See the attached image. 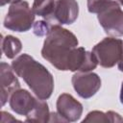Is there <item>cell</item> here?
Listing matches in <instances>:
<instances>
[{"instance_id":"8fae6325","label":"cell","mask_w":123,"mask_h":123,"mask_svg":"<svg viewBox=\"0 0 123 123\" xmlns=\"http://www.w3.org/2000/svg\"><path fill=\"white\" fill-rule=\"evenodd\" d=\"M50 120V112L48 105L45 101L39 99L37 102V105L33 111L26 116V122H35V123H45Z\"/></svg>"},{"instance_id":"3957f363","label":"cell","mask_w":123,"mask_h":123,"mask_svg":"<svg viewBox=\"0 0 123 123\" xmlns=\"http://www.w3.org/2000/svg\"><path fill=\"white\" fill-rule=\"evenodd\" d=\"M35 20V12L28 2L19 1L12 3L4 19V27L14 32H26L31 29Z\"/></svg>"},{"instance_id":"6da1fadb","label":"cell","mask_w":123,"mask_h":123,"mask_svg":"<svg viewBox=\"0 0 123 123\" xmlns=\"http://www.w3.org/2000/svg\"><path fill=\"white\" fill-rule=\"evenodd\" d=\"M78 43L73 33L59 24H51L41 49V55L57 69L66 71L69 70L70 61Z\"/></svg>"},{"instance_id":"ffe728a7","label":"cell","mask_w":123,"mask_h":123,"mask_svg":"<svg viewBox=\"0 0 123 123\" xmlns=\"http://www.w3.org/2000/svg\"><path fill=\"white\" fill-rule=\"evenodd\" d=\"M120 101H121V103L123 104V83H122L121 89H120Z\"/></svg>"},{"instance_id":"7a4b0ae2","label":"cell","mask_w":123,"mask_h":123,"mask_svg":"<svg viewBox=\"0 0 123 123\" xmlns=\"http://www.w3.org/2000/svg\"><path fill=\"white\" fill-rule=\"evenodd\" d=\"M12 67L38 99L46 100L51 96L54 89L53 76L33 57L22 54L12 62Z\"/></svg>"},{"instance_id":"30bf717a","label":"cell","mask_w":123,"mask_h":123,"mask_svg":"<svg viewBox=\"0 0 123 123\" xmlns=\"http://www.w3.org/2000/svg\"><path fill=\"white\" fill-rule=\"evenodd\" d=\"M37 100L28 90L18 88L10 97V106L17 114L27 116L37 105Z\"/></svg>"},{"instance_id":"44dd1931","label":"cell","mask_w":123,"mask_h":123,"mask_svg":"<svg viewBox=\"0 0 123 123\" xmlns=\"http://www.w3.org/2000/svg\"><path fill=\"white\" fill-rule=\"evenodd\" d=\"M117 1H118V3H120V4L123 6V0H117Z\"/></svg>"},{"instance_id":"5b68a950","label":"cell","mask_w":123,"mask_h":123,"mask_svg":"<svg viewBox=\"0 0 123 123\" xmlns=\"http://www.w3.org/2000/svg\"><path fill=\"white\" fill-rule=\"evenodd\" d=\"M105 33L111 37L123 36V11L116 1L111 0L97 15Z\"/></svg>"},{"instance_id":"8992f818","label":"cell","mask_w":123,"mask_h":123,"mask_svg":"<svg viewBox=\"0 0 123 123\" xmlns=\"http://www.w3.org/2000/svg\"><path fill=\"white\" fill-rule=\"evenodd\" d=\"M72 85L80 97L87 99L99 90L101 87V79L96 73L79 71L72 76Z\"/></svg>"},{"instance_id":"e0dca14e","label":"cell","mask_w":123,"mask_h":123,"mask_svg":"<svg viewBox=\"0 0 123 123\" xmlns=\"http://www.w3.org/2000/svg\"><path fill=\"white\" fill-rule=\"evenodd\" d=\"M1 123H6V122H14V121H17V122H20L19 120H17L16 118H14V117H12V114H10V113H8V112H6V111H1Z\"/></svg>"},{"instance_id":"4fadbf2b","label":"cell","mask_w":123,"mask_h":123,"mask_svg":"<svg viewBox=\"0 0 123 123\" xmlns=\"http://www.w3.org/2000/svg\"><path fill=\"white\" fill-rule=\"evenodd\" d=\"M2 50L8 59H13L22 49L21 41L13 37V36H6L5 37H2Z\"/></svg>"},{"instance_id":"2e32d148","label":"cell","mask_w":123,"mask_h":123,"mask_svg":"<svg viewBox=\"0 0 123 123\" xmlns=\"http://www.w3.org/2000/svg\"><path fill=\"white\" fill-rule=\"evenodd\" d=\"M51 24L47 20L45 21H37L34 24V34L41 37V36H47L49 30H50Z\"/></svg>"},{"instance_id":"9a60e30c","label":"cell","mask_w":123,"mask_h":123,"mask_svg":"<svg viewBox=\"0 0 123 123\" xmlns=\"http://www.w3.org/2000/svg\"><path fill=\"white\" fill-rule=\"evenodd\" d=\"M111 0H87V10L92 13H99Z\"/></svg>"},{"instance_id":"52a82bcc","label":"cell","mask_w":123,"mask_h":123,"mask_svg":"<svg viewBox=\"0 0 123 123\" xmlns=\"http://www.w3.org/2000/svg\"><path fill=\"white\" fill-rule=\"evenodd\" d=\"M79 6L76 0H57L52 14L46 18L54 24H72L78 17Z\"/></svg>"},{"instance_id":"9c48e42d","label":"cell","mask_w":123,"mask_h":123,"mask_svg":"<svg viewBox=\"0 0 123 123\" xmlns=\"http://www.w3.org/2000/svg\"><path fill=\"white\" fill-rule=\"evenodd\" d=\"M0 85L1 106H4L12 94L20 87V84L13 73L12 67L3 62L0 64Z\"/></svg>"},{"instance_id":"7c38bea8","label":"cell","mask_w":123,"mask_h":123,"mask_svg":"<svg viewBox=\"0 0 123 123\" xmlns=\"http://www.w3.org/2000/svg\"><path fill=\"white\" fill-rule=\"evenodd\" d=\"M83 122H123V118L116 112L109 111L107 112L99 111H93L87 113L86 117L83 120Z\"/></svg>"},{"instance_id":"ba28073f","label":"cell","mask_w":123,"mask_h":123,"mask_svg":"<svg viewBox=\"0 0 123 123\" xmlns=\"http://www.w3.org/2000/svg\"><path fill=\"white\" fill-rule=\"evenodd\" d=\"M57 112L65 122H75L83 113V106L72 95L62 93L57 100Z\"/></svg>"},{"instance_id":"5bb4252c","label":"cell","mask_w":123,"mask_h":123,"mask_svg":"<svg viewBox=\"0 0 123 123\" xmlns=\"http://www.w3.org/2000/svg\"><path fill=\"white\" fill-rule=\"evenodd\" d=\"M55 3V0H34L32 10L35 14L42 16L46 19L52 14Z\"/></svg>"},{"instance_id":"d6986e66","label":"cell","mask_w":123,"mask_h":123,"mask_svg":"<svg viewBox=\"0 0 123 123\" xmlns=\"http://www.w3.org/2000/svg\"><path fill=\"white\" fill-rule=\"evenodd\" d=\"M118 69L120 71H123V56H122L121 60L118 62Z\"/></svg>"},{"instance_id":"ac0fdd59","label":"cell","mask_w":123,"mask_h":123,"mask_svg":"<svg viewBox=\"0 0 123 123\" xmlns=\"http://www.w3.org/2000/svg\"><path fill=\"white\" fill-rule=\"evenodd\" d=\"M19 1H22V0H0V4L1 6H4L6 4H9V3H15V2H19Z\"/></svg>"},{"instance_id":"277c9868","label":"cell","mask_w":123,"mask_h":123,"mask_svg":"<svg viewBox=\"0 0 123 123\" xmlns=\"http://www.w3.org/2000/svg\"><path fill=\"white\" fill-rule=\"evenodd\" d=\"M92 53L101 66L112 67L123 56V41L119 38L106 37L93 47Z\"/></svg>"}]
</instances>
